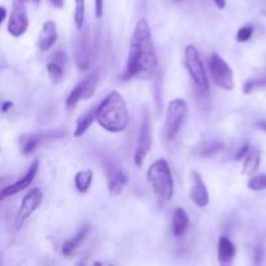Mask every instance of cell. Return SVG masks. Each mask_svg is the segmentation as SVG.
I'll return each instance as SVG.
<instances>
[{"label": "cell", "mask_w": 266, "mask_h": 266, "mask_svg": "<svg viewBox=\"0 0 266 266\" xmlns=\"http://www.w3.org/2000/svg\"><path fill=\"white\" fill-rule=\"evenodd\" d=\"M157 69V56L152 39L151 29L147 20L142 19L136 22L130 39V50L127 57L124 80L149 79Z\"/></svg>", "instance_id": "obj_1"}, {"label": "cell", "mask_w": 266, "mask_h": 266, "mask_svg": "<svg viewBox=\"0 0 266 266\" xmlns=\"http://www.w3.org/2000/svg\"><path fill=\"white\" fill-rule=\"evenodd\" d=\"M98 124L111 133H121L129 125V111L118 91H112L96 108Z\"/></svg>", "instance_id": "obj_2"}, {"label": "cell", "mask_w": 266, "mask_h": 266, "mask_svg": "<svg viewBox=\"0 0 266 266\" xmlns=\"http://www.w3.org/2000/svg\"><path fill=\"white\" fill-rule=\"evenodd\" d=\"M147 180L152 190L162 200H171L174 194V182L170 165L165 158H157L149 165L147 170Z\"/></svg>", "instance_id": "obj_3"}, {"label": "cell", "mask_w": 266, "mask_h": 266, "mask_svg": "<svg viewBox=\"0 0 266 266\" xmlns=\"http://www.w3.org/2000/svg\"><path fill=\"white\" fill-rule=\"evenodd\" d=\"M185 64L195 86L201 93H207L209 90V80L198 48L194 44H189L185 48Z\"/></svg>", "instance_id": "obj_4"}, {"label": "cell", "mask_w": 266, "mask_h": 266, "mask_svg": "<svg viewBox=\"0 0 266 266\" xmlns=\"http://www.w3.org/2000/svg\"><path fill=\"white\" fill-rule=\"evenodd\" d=\"M209 70H211L214 83L221 87L222 90L231 91L235 87L234 71L221 55L212 53L211 59H209Z\"/></svg>", "instance_id": "obj_5"}, {"label": "cell", "mask_w": 266, "mask_h": 266, "mask_svg": "<svg viewBox=\"0 0 266 266\" xmlns=\"http://www.w3.org/2000/svg\"><path fill=\"white\" fill-rule=\"evenodd\" d=\"M187 115V104L183 99H173L167 104L166 122H165V135L171 140L180 133L183 121Z\"/></svg>", "instance_id": "obj_6"}, {"label": "cell", "mask_w": 266, "mask_h": 266, "mask_svg": "<svg viewBox=\"0 0 266 266\" xmlns=\"http://www.w3.org/2000/svg\"><path fill=\"white\" fill-rule=\"evenodd\" d=\"M152 147V129L151 118L148 112H144L140 124L139 136H138V144H136L135 153H134V162L136 166H142L143 161L148 155L149 149Z\"/></svg>", "instance_id": "obj_7"}, {"label": "cell", "mask_w": 266, "mask_h": 266, "mask_svg": "<svg viewBox=\"0 0 266 266\" xmlns=\"http://www.w3.org/2000/svg\"><path fill=\"white\" fill-rule=\"evenodd\" d=\"M42 201H43V192L40 191L39 189H34L29 192L28 195L24 198V200H22L21 207H20L19 212L16 214V230H20L24 226V223L28 221L29 217L39 208V205L42 204Z\"/></svg>", "instance_id": "obj_8"}, {"label": "cell", "mask_w": 266, "mask_h": 266, "mask_svg": "<svg viewBox=\"0 0 266 266\" xmlns=\"http://www.w3.org/2000/svg\"><path fill=\"white\" fill-rule=\"evenodd\" d=\"M29 28V17L26 12L25 3H22L20 0H16L13 3L12 12L8 21V33L12 37L19 38L26 33Z\"/></svg>", "instance_id": "obj_9"}, {"label": "cell", "mask_w": 266, "mask_h": 266, "mask_svg": "<svg viewBox=\"0 0 266 266\" xmlns=\"http://www.w3.org/2000/svg\"><path fill=\"white\" fill-rule=\"evenodd\" d=\"M191 186H190V198L192 203L198 208H205L209 204V192H208L207 186H205L203 176L196 170L191 171Z\"/></svg>", "instance_id": "obj_10"}, {"label": "cell", "mask_w": 266, "mask_h": 266, "mask_svg": "<svg viewBox=\"0 0 266 266\" xmlns=\"http://www.w3.org/2000/svg\"><path fill=\"white\" fill-rule=\"evenodd\" d=\"M108 190L112 195H120L122 190L127 186V175L115 162H108L106 166Z\"/></svg>", "instance_id": "obj_11"}, {"label": "cell", "mask_w": 266, "mask_h": 266, "mask_svg": "<svg viewBox=\"0 0 266 266\" xmlns=\"http://www.w3.org/2000/svg\"><path fill=\"white\" fill-rule=\"evenodd\" d=\"M38 169H39V160H34L31 162L30 167L28 169L26 174L22 176L21 180L16 181L15 183H11L8 187H4L2 190V199H6L11 195H15V194H19V192L24 191L25 189H28L31 185V182L34 181L35 175L38 173Z\"/></svg>", "instance_id": "obj_12"}, {"label": "cell", "mask_w": 266, "mask_h": 266, "mask_svg": "<svg viewBox=\"0 0 266 266\" xmlns=\"http://www.w3.org/2000/svg\"><path fill=\"white\" fill-rule=\"evenodd\" d=\"M56 131H39V133H33V134H25L21 136L20 139V146H21V152L25 156H29L30 153L37 149V147L39 144L44 142L47 139L51 138H57L59 135H55Z\"/></svg>", "instance_id": "obj_13"}, {"label": "cell", "mask_w": 266, "mask_h": 266, "mask_svg": "<svg viewBox=\"0 0 266 266\" xmlns=\"http://www.w3.org/2000/svg\"><path fill=\"white\" fill-rule=\"evenodd\" d=\"M91 61V42L88 31H84L83 34L78 37L77 48H75V62L80 70L87 69Z\"/></svg>", "instance_id": "obj_14"}, {"label": "cell", "mask_w": 266, "mask_h": 266, "mask_svg": "<svg viewBox=\"0 0 266 266\" xmlns=\"http://www.w3.org/2000/svg\"><path fill=\"white\" fill-rule=\"evenodd\" d=\"M56 40H57V29L56 24L53 21H46L43 28L40 30L39 37H38V48L42 52H47L55 46Z\"/></svg>", "instance_id": "obj_15"}, {"label": "cell", "mask_w": 266, "mask_h": 266, "mask_svg": "<svg viewBox=\"0 0 266 266\" xmlns=\"http://www.w3.org/2000/svg\"><path fill=\"white\" fill-rule=\"evenodd\" d=\"M190 225V218L187 216L186 211L183 208L178 207L174 209L173 213V220H171V231L173 235L176 238L185 235V232L189 230Z\"/></svg>", "instance_id": "obj_16"}, {"label": "cell", "mask_w": 266, "mask_h": 266, "mask_svg": "<svg viewBox=\"0 0 266 266\" xmlns=\"http://www.w3.org/2000/svg\"><path fill=\"white\" fill-rule=\"evenodd\" d=\"M217 253H218V262L221 265H226V263H230L234 260L236 248L229 238L221 236L220 240H218V251H217Z\"/></svg>", "instance_id": "obj_17"}, {"label": "cell", "mask_w": 266, "mask_h": 266, "mask_svg": "<svg viewBox=\"0 0 266 266\" xmlns=\"http://www.w3.org/2000/svg\"><path fill=\"white\" fill-rule=\"evenodd\" d=\"M225 148L223 142L220 140H205V142L199 143L198 146L194 148V153L200 157H211V156L217 155Z\"/></svg>", "instance_id": "obj_18"}, {"label": "cell", "mask_w": 266, "mask_h": 266, "mask_svg": "<svg viewBox=\"0 0 266 266\" xmlns=\"http://www.w3.org/2000/svg\"><path fill=\"white\" fill-rule=\"evenodd\" d=\"M64 65H65V55L64 52H57L53 56L52 61L47 64V73L53 82L61 79L64 75Z\"/></svg>", "instance_id": "obj_19"}, {"label": "cell", "mask_w": 266, "mask_h": 266, "mask_svg": "<svg viewBox=\"0 0 266 266\" xmlns=\"http://www.w3.org/2000/svg\"><path fill=\"white\" fill-rule=\"evenodd\" d=\"M88 231H90V226L88 225H86V226H83L82 229L79 230V231L75 234L73 238H70L69 240H66L64 244H62V254H65V256H69V254H71L73 252L75 251L78 248V245L82 243V241L86 239V236L88 235Z\"/></svg>", "instance_id": "obj_20"}, {"label": "cell", "mask_w": 266, "mask_h": 266, "mask_svg": "<svg viewBox=\"0 0 266 266\" xmlns=\"http://www.w3.org/2000/svg\"><path fill=\"white\" fill-rule=\"evenodd\" d=\"M94 121H96V108H91L83 113L82 116H79L77 120V125H75V129L73 131V135L74 136H82L87 130L88 127L94 124Z\"/></svg>", "instance_id": "obj_21"}, {"label": "cell", "mask_w": 266, "mask_h": 266, "mask_svg": "<svg viewBox=\"0 0 266 266\" xmlns=\"http://www.w3.org/2000/svg\"><path fill=\"white\" fill-rule=\"evenodd\" d=\"M261 162V155L257 149H249L247 156L244 157V164H243V169L241 173L243 174H252L258 169Z\"/></svg>", "instance_id": "obj_22"}, {"label": "cell", "mask_w": 266, "mask_h": 266, "mask_svg": "<svg viewBox=\"0 0 266 266\" xmlns=\"http://www.w3.org/2000/svg\"><path fill=\"white\" fill-rule=\"evenodd\" d=\"M94 180V173L91 169H87V170L78 171L75 174L74 183H75V189L80 194H86L88 191V189L91 187V183Z\"/></svg>", "instance_id": "obj_23"}, {"label": "cell", "mask_w": 266, "mask_h": 266, "mask_svg": "<svg viewBox=\"0 0 266 266\" xmlns=\"http://www.w3.org/2000/svg\"><path fill=\"white\" fill-rule=\"evenodd\" d=\"M84 96H86V79L80 80L79 83L70 91V94L68 95L65 102L66 108H74L80 100L84 99Z\"/></svg>", "instance_id": "obj_24"}, {"label": "cell", "mask_w": 266, "mask_h": 266, "mask_svg": "<svg viewBox=\"0 0 266 266\" xmlns=\"http://www.w3.org/2000/svg\"><path fill=\"white\" fill-rule=\"evenodd\" d=\"M86 19V0H75L74 25L78 30H82Z\"/></svg>", "instance_id": "obj_25"}, {"label": "cell", "mask_w": 266, "mask_h": 266, "mask_svg": "<svg viewBox=\"0 0 266 266\" xmlns=\"http://www.w3.org/2000/svg\"><path fill=\"white\" fill-rule=\"evenodd\" d=\"M247 187L252 191H263L266 190V174H258L249 178Z\"/></svg>", "instance_id": "obj_26"}, {"label": "cell", "mask_w": 266, "mask_h": 266, "mask_svg": "<svg viewBox=\"0 0 266 266\" xmlns=\"http://www.w3.org/2000/svg\"><path fill=\"white\" fill-rule=\"evenodd\" d=\"M98 83H99V75H98V73H94L90 77L86 78V96H84V99H88V98H91L95 94Z\"/></svg>", "instance_id": "obj_27"}, {"label": "cell", "mask_w": 266, "mask_h": 266, "mask_svg": "<svg viewBox=\"0 0 266 266\" xmlns=\"http://www.w3.org/2000/svg\"><path fill=\"white\" fill-rule=\"evenodd\" d=\"M252 35H253V28L251 25H245L239 29V31L236 33V40L240 43H244L251 39Z\"/></svg>", "instance_id": "obj_28"}, {"label": "cell", "mask_w": 266, "mask_h": 266, "mask_svg": "<svg viewBox=\"0 0 266 266\" xmlns=\"http://www.w3.org/2000/svg\"><path fill=\"white\" fill-rule=\"evenodd\" d=\"M95 15L98 19H102L104 15V0H95Z\"/></svg>", "instance_id": "obj_29"}, {"label": "cell", "mask_w": 266, "mask_h": 266, "mask_svg": "<svg viewBox=\"0 0 266 266\" xmlns=\"http://www.w3.org/2000/svg\"><path fill=\"white\" fill-rule=\"evenodd\" d=\"M249 149H251L249 144H244V146H241V148H239L238 152H236L235 160H241L243 157H245L248 152H249Z\"/></svg>", "instance_id": "obj_30"}, {"label": "cell", "mask_w": 266, "mask_h": 266, "mask_svg": "<svg viewBox=\"0 0 266 266\" xmlns=\"http://www.w3.org/2000/svg\"><path fill=\"white\" fill-rule=\"evenodd\" d=\"M263 252H262V247L261 245H257L256 248V263L261 262V257H262Z\"/></svg>", "instance_id": "obj_31"}, {"label": "cell", "mask_w": 266, "mask_h": 266, "mask_svg": "<svg viewBox=\"0 0 266 266\" xmlns=\"http://www.w3.org/2000/svg\"><path fill=\"white\" fill-rule=\"evenodd\" d=\"M213 2L220 10H225V7H226V0H213Z\"/></svg>", "instance_id": "obj_32"}, {"label": "cell", "mask_w": 266, "mask_h": 266, "mask_svg": "<svg viewBox=\"0 0 266 266\" xmlns=\"http://www.w3.org/2000/svg\"><path fill=\"white\" fill-rule=\"evenodd\" d=\"M12 107H13L12 102H4L3 107H2V112H3V113H6V112H8V109L12 108Z\"/></svg>", "instance_id": "obj_33"}, {"label": "cell", "mask_w": 266, "mask_h": 266, "mask_svg": "<svg viewBox=\"0 0 266 266\" xmlns=\"http://www.w3.org/2000/svg\"><path fill=\"white\" fill-rule=\"evenodd\" d=\"M51 3L56 8H62L64 7V0H51Z\"/></svg>", "instance_id": "obj_34"}, {"label": "cell", "mask_w": 266, "mask_h": 266, "mask_svg": "<svg viewBox=\"0 0 266 266\" xmlns=\"http://www.w3.org/2000/svg\"><path fill=\"white\" fill-rule=\"evenodd\" d=\"M20 2H22V3H25V4L30 3L35 7H39V4H40V0H20Z\"/></svg>", "instance_id": "obj_35"}, {"label": "cell", "mask_w": 266, "mask_h": 266, "mask_svg": "<svg viewBox=\"0 0 266 266\" xmlns=\"http://www.w3.org/2000/svg\"><path fill=\"white\" fill-rule=\"evenodd\" d=\"M256 126L266 133V121H258V122L256 124Z\"/></svg>", "instance_id": "obj_36"}, {"label": "cell", "mask_w": 266, "mask_h": 266, "mask_svg": "<svg viewBox=\"0 0 266 266\" xmlns=\"http://www.w3.org/2000/svg\"><path fill=\"white\" fill-rule=\"evenodd\" d=\"M2 12H3V17H2V21H4V20H6V17H7V11H6V8H4V7H2Z\"/></svg>", "instance_id": "obj_37"}]
</instances>
